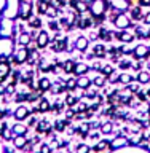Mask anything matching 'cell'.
Instances as JSON below:
<instances>
[{"label": "cell", "instance_id": "6da1fadb", "mask_svg": "<svg viewBox=\"0 0 150 153\" xmlns=\"http://www.w3.org/2000/svg\"><path fill=\"white\" fill-rule=\"evenodd\" d=\"M18 35L19 32L16 30L14 19H10V18L0 19V40H14Z\"/></svg>", "mask_w": 150, "mask_h": 153}, {"label": "cell", "instance_id": "7a4b0ae2", "mask_svg": "<svg viewBox=\"0 0 150 153\" xmlns=\"http://www.w3.org/2000/svg\"><path fill=\"white\" fill-rule=\"evenodd\" d=\"M34 14V3L32 0H21L19 2V10H18V19L19 21H29Z\"/></svg>", "mask_w": 150, "mask_h": 153}, {"label": "cell", "instance_id": "3957f363", "mask_svg": "<svg viewBox=\"0 0 150 153\" xmlns=\"http://www.w3.org/2000/svg\"><path fill=\"white\" fill-rule=\"evenodd\" d=\"M131 57L134 61H149L150 59V45L147 43H139V45H134L133 54Z\"/></svg>", "mask_w": 150, "mask_h": 153}, {"label": "cell", "instance_id": "277c9868", "mask_svg": "<svg viewBox=\"0 0 150 153\" xmlns=\"http://www.w3.org/2000/svg\"><path fill=\"white\" fill-rule=\"evenodd\" d=\"M113 26L117 27L118 30H126V29L136 26V22L131 21V18H129L128 13H118V16L115 18V21H113Z\"/></svg>", "mask_w": 150, "mask_h": 153}, {"label": "cell", "instance_id": "5b68a950", "mask_svg": "<svg viewBox=\"0 0 150 153\" xmlns=\"http://www.w3.org/2000/svg\"><path fill=\"white\" fill-rule=\"evenodd\" d=\"M107 8H109L107 0H93V2H90L91 16H102L107 11Z\"/></svg>", "mask_w": 150, "mask_h": 153}, {"label": "cell", "instance_id": "8992f818", "mask_svg": "<svg viewBox=\"0 0 150 153\" xmlns=\"http://www.w3.org/2000/svg\"><path fill=\"white\" fill-rule=\"evenodd\" d=\"M34 129H35V132L40 134V136H46V134H50V132L54 131V129H53V123L50 121V120H46V118H40V120H38L37 126Z\"/></svg>", "mask_w": 150, "mask_h": 153}, {"label": "cell", "instance_id": "52a82bcc", "mask_svg": "<svg viewBox=\"0 0 150 153\" xmlns=\"http://www.w3.org/2000/svg\"><path fill=\"white\" fill-rule=\"evenodd\" d=\"M31 117V110H29L27 105H24V104H19L16 108H14V112H13V118L16 120V121H26V120Z\"/></svg>", "mask_w": 150, "mask_h": 153}, {"label": "cell", "instance_id": "ba28073f", "mask_svg": "<svg viewBox=\"0 0 150 153\" xmlns=\"http://www.w3.org/2000/svg\"><path fill=\"white\" fill-rule=\"evenodd\" d=\"M50 40H51L50 32L45 30V29H40V30H38V35H37V38H35V43H37L38 50H45V48H48V43H50Z\"/></svg>", "mask_w": 150, "mask_h": 153}, {"label": "cell", "instance_id": "9c48e42d", "mask_svg": "<svg viewBox=\"0 0 150 153\" xmlns=\"http://www.w3.org/2000/svg\"><path fill=\"white\" fill-rule=\"evenodd\" d=\"M90 38L88 37H85V35H78L74 40V46H75V50L77 51H80V53H86L88 51V48H90Z\"/></svg>", "mask_w": 150, "mask_h": 153}, {"label": "cell", "instance_id": "30bf717a", "mask_svg": "<svg viewBox=\"0 0 150 153\" xmlns=\"http://www.w3.org/2000/svg\"><path fill=\"white\" fill-rule=\"evenodd\" d=\"M109 8H113L120 13H126L129 10V2L128 0H107Z\"/></svg>", "mask_w": 150, "mask_h": 153}, {"label": "cell", "instance_id": "8fae6325", "mask_svg": "<svg viewBox=\"0 0 150 153\" xmlns=\"http://www.w3.org/2000/svg\"><path fill=\"white\" fill-rule=\"evenodd\" d=\"M69 7L78 14H83L86 11H90V3L86 2V0H74V2L69 3Z\"/></svg>", "mask_w": 150, "mask_h": 153}, {"label": "cell", "instance_id": "7c38bea8", "mask_svg": "<svg viewBox=\"0 0 150 153\" xmlns=\"http://www.w3.org/2000/svg\"><path fill=\"white\" fill-rule=\"evenodd\" d=\"M113 37L117 38V40H120L122 43H133L134 42V32L131 30H117V32H113Z\"/></svg>", "mask_w": 150, "mask_h": 153}, {"label": "cell", "instance_id": "4fadbf2b", "mask_svg": "<svg viewBox=\"0 0 150 153\" xmlns=\"http://www.w3.org/2000/svg\"><path fill=\"white\" fill-rule=\"evenodd\" d=\"M70 124H72V121L67 118H56L53 121V129H54V132L62 134V132H66L67 126H70Z\"/></svg>", "mask_w": 150, "mask_h": 153}, {"label": "cell", "instance_id": "5bb4252c", "mask_svg": "<svg viewBox=\"0 0 150 153\" xmlns=\"http://www.w3.org/2000/svg\"><path fill=\"white\" fill-rule=\"evenodd\" d=\"M129 145V139L126 136H115L112 140H110V148L112 150H120V148Z\"/></svg>", "mask_w": 150, "mask_h": 153}, {"label": "cell", "instance_id": "9a60e30c", "mask_svg": "<svg viewBox=\"0 0 150 153\" xmlns=\"http://www.w3.org/2000/svg\"><path fill=\"white\" fill-rule=\"evenodd\" d=\"M14 59H16V64L18 65H22L27 62V57H29V51L26 50V46H19L18 50H14Z\"/></svg>", "mask_w": 150, "mask_h": 153}, {"label": "cell", "instance_id": "2e32d148", "mask_svg": "<svg viewBox=\"0 0 150 153\" xmlns=\"http://www.w3.org/2000/svg\"><path fill=\"white\" fill-rule=\"evenodd\" d=\"M90 72H91V65H88L85 61H77L75 62V69H74V75L75 76L88 75Z\"/></svg>", "mask_w": 150, "mask_h": 153}, {"label": "cell", "instance_id": "e0dca14e", "mask_svg": "<svg viewBox=\"0 0 150 153\" xmlns=\"http://www.w3.org/2000/svg\"><path fill=\"white\" fill-rule=\"evenodd\" d=\"M133 32L134 37L139 38V40H149V27L144 26V24H136Z\"/></svg>", "mask_w": 150, "mask_h": 153}, {"label": "cell", "instance_id": "ac0fdd59", "mask_svg": "<svg viewBox=\"0 0 150 153\" xmlns=\"http://www.w3.org/2000/svg\"><path fill=\"white\" fill-rule=\"evenodd\" d=\"M129 14V18H131V21L133 22H139V21H142V18H144V14H142V10L141 7H129V10L126 11Z\"/></svg>", "mask_w": 150, "mask_h": 153}, {"label": "cell", "instance_id": "d6986e66", "mask_svg": "<svg viewBox=\"0 0 150 153\" xmlns=\"http://www.w3.org/2000/svg\"><path fill=\"white\" fill-rule=\"evenodd\" d=\"M91 86H93V80L90 78V76H86V75H81V76H77V88L78 89H90Z\"/></svg>", "mask_w": 150, "mask_h": 153}, {"label": "cell", "instance_id": "ffe728a7", "mask_svg": "<svg viewBox=\"0 0 150 153\" xmlns=\"http://www.w3.org/2000/svg\"><path fill=\"white\" fill-rule=\"evenodd\" d=\"M11 131L14 132V136H26L27 131H29V128H27V124H26V123L16 121V123H13V124H11Z\"/></svg>", "mask_w": 150, "mask_h": 153}, {"label": "cell", "instance_id": "44dd1931", "mask_svg": "<svg viewBox=\"0 0 150 153\" xmlns=\"http://www.w3.org/2000/svg\"><path fill=\"white\" fill-rule=\"evenodd\" d=\"M107 148H110V140H107V139H99L96 142V145L91 147V153H101V152L107 150Z\"/></svg>", "mask_w": 150, "mask_h": 153}, {"label": "cell", "instance_id": "7402d4cb", "mask_svg": "<svg viewBox=\"0 0 150 153\" xmlns=\"http://www.w3.org/2000/svg\"><path fill=\"white\" fill-rule=\"evenodd\" d=\"M91 51L94 53L96 59H99V61H101V59H105V57H107V51H105V45H104V43H96Z\"/></svg>", "mask_w": 150, "mask_h": 153}, {"label": "cell", "instance_id": "603a6c76", "mask_svg": "<svg viewBox=\"0 0 150 153\" xmlns=\"http://www.w3.org/2000/svg\"><path fill=\"white\" fill-rule=\"evenodd\" d=\"M51 83H53V81L50 80V76L43 75V76L38 78V89H40L42 93H48L50 88H51Z\"/></svg>", "mask_w": 150, "mask_h": 153}, {"label": "cell", "instance_id": "cb8c5ba5", "mask_svg": "<svg viewBox=\"0 0 150 153\" xmlns=\"http://www.w3.org/2000/svg\"><path fill=\"white\" fill-rule=\"evenodd\" d=\"M29 88H26V89H21V91H16V94H14V97H13V100L16 104H27V96H29Z\"/></svg>", "mask_w": 150, "mask_h": 153}, {"label": "cell", "instance_id": "d4e9b609", "mask_svg": "<svg viewBox=\"0 0 150 153\" xmlns=\"http://www.w3.org/2000/svg\"><path fill=\"white\" fill-rule=\"evenodd\" d=\"M11 143H13V147L16 148L18 152H22L24 147H26V143H27V139H26V136H14Z\"/></svg>", "mask_w": 150, "mask_h": 153}, {"label": "cell", "instance_id": "484cf974", "mask_svg": "<svg viewBox=\"0 0 150 153\" xmlns=\"http://www.w3.org/2000/svg\"><path fill=\"white\" fill-rule=\"evenodd\" d=\"M134 80H136L139 85H149V83H150V72H149V70L137 72V75L134 76Z\"/></svg>", "mask_w": 150, "mask_h": 153}, {"label": "cell", "instance_id": "4316f807", "mask_svg": "<svg viewBox=\"0 0 150 153\" xmlns=\"http://www.w3.org/2000/svg\"><path fill=\"white\" fill-rule=\"evenodd\" d=\"M91 80H93V86L96 89H102L104 86H107V76H104L102 74H98L94 78H91Z\"/></svg>", "mask_w": 150, "mask_h": 153}, {"label": "cell", "instance_id": "83f0119b", "mask_svg": "<svg viewBox=\"0 0 150 153\" xmlns=\"http://www.w3.org/2000/svg\"><path fill=\"white\" fill-rule=\"evenodd\" d=\"M37 105H38V110H40V113H48V112H51V102H50V99L48 97H43L37 102Z\"/></svg>", "mask_w": 150, "mask_h": 153}, {"label": "cell", "instance_id": "f1b7e54d", "mask_svg": "<svg viewBox=\"0 0 150 153\" xmlns=\"http://www.w3.org/2000/svg\"><path fill=\"white\" fill-rule=\"evenodd\" d=\"M31 42H32V38H31V33H29L27 30H26V32H21V33L16 37L18 46H27Z\"/></svg>", "mask_w": 150, "mask_h": 153}, {"label": "cell", "instance_id": "f546056e", "mask_svg": "<svg viewBox=\"0 0 150 153\" xmlns=\"http://www.w3.org/2000/svg\"><path fill=\"white\" fill-rule=\"evenodd\" d=\"M75 59H72V57H69V59H66L64 62H62V72L67 75H72L74 74V69H75Z\"/></svg>", "mask_w": 150, "mask_h": 153}, {"label": "cell", "instance_id": "4dcf8cb0", "mask_svg": "<svg viewBox=\"0 0 150 153\" xmlns=\"http://www.w3.org/2000/svg\"><path fill=\"white\" fill-rule=\"evenodd\" d=\"M64 110H66V104H64V100H61L57 99L56 102H51V113H56V115H62L64 113Z\"/></svg>", "mask_w": 150, "mask_h": 153}, {"label": "cell", "instance_id": "1f68e13d", "mask_svg": "<svg viewBox=\"0 0 150 153\" xmlns=\"http://www.w3.org/2000/svg\"><path fill=\"white\" fill-rule=\"evenodd\" d=\"M113 128H115V124L112 121H104V123H101L99 131L104 136H110V134H113Z\"/></svg>", "mask_w": 150, "mask_h": 153}, {"label": "cell", "instance_id": "d6a6232c", "mask_svg": "<svg viewBox=\"0 0 150 153\" xmlns=\"http://www.w3.org/2000/svg\"><path fill=\"white\" fill-rule=\"evenodd\" d=\"M78 97L72 93V91H69V93H66L64 96V104H66V107H74V105H77V102H78Z\"/></svg>", "mask_w": 150, "mask_h": 153}, {"label": "cell", "instance_id": "836d02e7", "mask_svg": "<svg viewBox=\"0 0 150 153\" xmlns=\"http://www.w3.org/2000/svg\"><path fill=\"white\" fill-rule=\"evenodd\" d=\"M27 22H29V27H31V29H37V30H40L42 26H43L42 18H40V16H34V14H32L31 18H29Z\"/></svg>", "mask_w": 150, "mask_h": 153}, {"label": "cell", "instance_id": "e575fe53", "mask_svg": "<svg viewBox=\"0 0 150 153\" xmlns=\"http://www.w3.org/2000/svg\"><path fill=\"white\" fill-rule=\"evenodd\" d=\"M14 137V132L11 131V126H8L7 129H3L2 134H0V139H2L3 142H11Z\"/></svg>", "mask_w": 150, "mask_h": 153}, {"label": "cell", "instance_id": "d590c367", "mask_svg": "<svg viewBox=\"0 0 150 153\" xmlns=\"http://www.w3.org/2000/svg\"><path fill=\"white\" fill-rule=\"evenodd\" d=\"M131 64H133V59L123 56L122 59H120V62H118V69L120 70H129V69H131Z\"/></svg>", "mask_w": 150, "mask_h": 153}, {"label": "cell", "instance_id": "8d00e7d4", "mask_svg": "<svg viewBox=\"0 0 150 153\" xmlns=\"http://www.w3.org/2000/svg\"><path fill=\"white\" fill-rule=\"evenodd\" d=\"M48 7H50V2H48V0H37V13L38 14H45Z\"/></svg>", "mask_w": 150, "mask_h": 153}, {"label": "cell", "instance_id": "74e56055", "mask_svg": "<svg viewBox=\"0 0 150 153\" xmlns=\"http://www.w3.org/2000/svg\"><path fill=\"white\" fill-rule=\"evenodd\" d=\"M88 105L90 104H86L83 99H80L78 102H77V105H74L72 108L75 110V113H80V112H86V110H88Z\"/></svg>", "mask_w": 150, "mask_h": 153}, {"label": "cell", "instance_id": "f35d334b", "mask_svg": "<svg viewBox=\"0 0 150 153\" xmlns=\"http://www.w3.org/2000/svg\"><path fill=\"white\" fill-rule=\"evenodd\" d=\"M131 81H134V76H133V75L126 74V72H123V74H120V85L126 86V85H129V83H131Z\"/></svg>", "mask_w": 150, "mask_h": 153}, {"label": "cell", "instance_id": "ab89813d", "mask_svg": "<svg viewBox=\"0 0 150 153\" xmlns=\"http://www.w3.org/2000/svg\"><path fill=\"white\" fill-rule=\"evenodd\" d=\"M66 86H67V93L69 91H75L77 88V76H70V78H66Z\"/></svg>", "mask_w": 150, "mask_h": 153}, {"label": "cell", "instance_id": "60d3db41", "mask_svg": "<svg viewBox=\"0 0 150 153\" xmlns=\"http://www.w3.org/2000/svg\"><path fill=\"white\" fill-rule=\"evenodd\" d=\"M90 152H91V147L85 142H80L75 145V153H90Z\"/></svg>", "mask_w": 150, "mask_h": 153}, {"label": "cell", "instance_id": "b9f144b4", "mask_svg": "<svg viewBox=\"0 0 150 153\" xmlns=\"http://www.w3.org/2000/svg\"><path fill=\"white\" fill-rule=\"evenodd\" d=\"M113 72H115L113 64H104V65H102V70H101V74H102L104 76H110Z\"/></svg>", "mask_w": 150, "mask_h": 153}, {"label": "cell", "instance_id": "7bdbcfd3", "mask_svg": "<svg viewBox=\"0 0 150 153\" xmlns=\"http://www.w3.org/2000/svg\"><path fill=\"white\" fill-rule=\"evenodd\" d=\"M38 153H54V150L51 148V145L48 142H42L38 145Z\"/></svg>", "mask_w": 150, "mask_h": 153}, {"label": "cell", "instance_id": "ee69618b", "mask_svg": "<svg viewBox=\"0 0 150 153\" xmlns=\"http://www.w3.org/2000/svg\"><path fill=\"white\" fill-rule=\"evenodd\" d=\"M98 93L99 91L98 89H86V91H83V99H91V100H94L96 99V96H98Z\"/></svg>", "mask_w": 150, "mask_h": 153}, {"label": "cell", "instance_id": "f6af8a7d", "mask_svg": "<svg viewBox=\"0 0 150 153\" xmlns=\"http://www.w3.org/2000/svg\"><path fill=\"white\" fill-rule=\"evenodd\" d=\"M24 123L27 124V128H29V129H34V128L37 126V123H38V118H37V115H31V117H29V118H27Z\"/></svg>", "mask_w": 150, "mask_h": 153}, {"label": "cell", "instance_id": "bcb514c9", "mask_svg": "<svg viewBox=\"0 0 150 153\" xmlns=\"http://www.w3.org/2000/svg\"><path fill=\"white\" fill-rule=\"evenodd\" d=\"M134 97H136L139 102H149V97H147V94H146V91L144 89H139L134 93Z\"/></svg>", "mask_w": 150, "mask_h": 153}, {"label": "cell", "instance_id": "7dc6e473", "mask_svg": "<svg viewBox=\"0 0 150 153\" xmlns=\"http://www.w3.org/2000/svg\"><path fill=\"white\" fill-rule=\"evenodd\" d=\"M120 83V74H117V72H113L110 76H107V85L113 86V85H118Z\"/></svg>", "mask_w": 150, "mask_h": 153}, {"label": "cell", "instance_id": "c3c4849f", "mask_svg": "<svg viewBox=\"0 0 150 153\" xmlns=\"http://www.w3.org/2000/svg\"><path fill=\"white\" fill-rule=\"evenodd\" d=\"M48 29H50L51 32H57V30H61L59 22H57L56 19H48Z\"/></svg>", "mask_w": 150, "mask_h": 153}, {"label": "cell", "instance_id": "681fc988", "mask_svg": "<svg viewBox=\"0 0 150 153\" xmlns=\"http://www.w3.org/2000/svg\"><path fill=\"white\" fill-rule=\"evenodd\" d=\"M45 16H48V19H56L57 18V8H54V7H48V10H46V13H45Z\"/></svg>", "mask_w": 150, "mask_h": 153}, {"label": "cell", "instance_id": "f907efd6", "mask_svg": "<svg viewBox=\"0 0 150 153\" xmlns=\"http://www.w3.org/2000/svg\"><path fill=\"white\" fill-rule=\"evenodd\" d=\"M102 62H101L99 59H94V62L91 64V70L96 72V74H101V70H102Z\"/></svg>", "mask_w": 150, "mask_h": 153}, {"label": "cell", "instance_id": "816d5d0a", "mask_svg": "<svg viewBox=\"0 0 150 153\" xmlns=\"http://www.w3.org/2000/svg\"><path fill=\"white\" fill-rule=\"evenodd\" d=\"M144 62H146V61H133L131 69H133L134 72H141V70H144Z\"/></svg>", "mask_w": 150, "mask_h": 153}, {"label": "cell", "instance_id": "f5cc1de1", "mask_svg": "<svg viewBox=\"0 0 150 153\" xmlns=\"http://www.w3.org/2000/svg\"><path fill=\"white\" fill-rule=\"evenodd\" d=\"M64 118H67V120H75V110L72 108V107H67L66 110H64Z\"/></svg>", "mask_w": 150, "mask_h": 153}, {"label": "cell", "instance_id": "db71d44e", "mask_svg": "<svg viewBox=\"0 0 150 153\" xmlns=\"http://www.w3.org/2000/svg\"><path fill=\"white\" fill-rule=\"evenodd\" d=\"M139 86H141V85H139L137 81L134 80V81H131V83H129V85H126V89H128V91H131V93L134 94V93H136V91H139V89H141V88H139Z\"/></svg>", "mask_w": 150, "mask_h": 153}, {"label": "cell", "instance_id": "11a10c76", "mask_svg": "<svg viewBox=\"0 0 150 153\" xmlns=\"http://www.w3.org/2000/svg\"><path fill=\"white\" fill-rule=\"evenodd\" d=\"M22 152L24 153H34V152H35V145H34L31 140H27V143H26V147H24Z\"/></svg>", "mask_w": 150, "mask_h": 153}, {"label": "cell", "instance_id": "9f6ffc18", "mask_svg": "<svg viewBox=\"0 0 150 153\" xmlns=\"http://www.w3.org/2000/svg\"><path fill=\"white\" fill-rule=\"evenodd\" d=\"M26 50L29 51V53H35V51H38V46H37V43H35V40H32L29 45L26 46Z\"/></svg>", "mask_w": 150, "mask_h": 153}, {"label": "cell", "instance_id": "6f0895ef", "mask_svg": "<svg viewBox=\"0 0 150 153\" xmlns=\"http://www.w3.org/2000/svg\"><path fill=\"white\" fill-rule=\"evenodd\" d=\"M57 140V136H56V132L53 131L50 134H46V142H56Z\"/></svg>", "mask_w": 150, "mask_h": 153}, {"label": "cell", "instance_id": "680465c9", "mask_svg": "<svg viewBox=\"0 0 150 153\" xmlns=\"http://www.w3.org/2000/svg\"><path fill=\"white\" fill-rule=\"evenodd\" d=\"M88 123H90V129H91V131H96V129L99 131V128H101L99 121H88Z\"/></svg>", "mask_w": 150, "mask_h": 153}, {"label": "cell", "instance_id": "91938a15", "mask_svg": "<svg viewBox=\"0 0 150 153\" xmlns=\"http://www.w3.org/2000/svg\"><path fill=\"white\" fill-rule=\"evenodd\" d=\"M88 139H91V140H96L98 142L99 139H101V131H98V132H90V137Z\"/></svg>", "mask_w": 150, "mask_h": 153}, {"label": "cell", "instance_id": "94428289", "mask_svg": "<svg viewBox=\"0 0 150 153\" xmlns=\"http://www.w3.org/2000/svg\"><path fill=\"white\" fill-rule=\"evenodd\" d=\"M16 152H18V150L13 147V143H11V147H10V145H5V153H16Z\"/></svg>", "mask_w": 150, "mask_h": 153}, {"label": "cell", "instance_id": "6125c7cd", "mask_svg": "<svg viewBox=\"0 0 150 153\" xmlns=\"http://www.w3.org/2000/svg\"><path fill=\"white\" fill-rule=\"evenodd\" d=\"M85 59H88V61H94V59H96V56H94V53H93V51H90V53H86V54H85Z\"/></svg>", "mask_w": 150, "mask_h": 153}, {"label": "cell", "instance_id": "be15d7a7", "mask_svg": "<svg viewBox=\"0 0 150 153\" xmlns=\"http://www.w3.org/2000/svg\"><path fill=\"white\" fill-rule=\"evenodd\" d=\"M0 153H5V143L2 139H0Z\"/></svg>", "mask_w": 150, "mask_h": 153}, {"label": "cell", "instance_id": "e7e4bbea", "mask_svg": "<svg viewBox=\"0 0 150 153\" xmlns=\"http://www.w3.org/2000/svg\"><path fill=\"white\" fill-rule=\"evenodd\" d=\"M64 2H66V3H67V5H69V3H70V2H74V0H64Z\"/></svg>", "mask_w": 150, "mask_h": 153}, {"label": "cell", "instance_id": "03108f58", "mask_svg": "<svg viewBox=\"0 0 150 153\" xmlns=\"http://www.w3.org/2000/svg\"><path fill=\"white\" fill-rule=\"evenodd\" d=\"M86 2H88V3H90V2H93V0H86Z\"/></svg>", "mask_w": 150, "mask_h": 153}, {"label": "cell", "instance_id": "003e7915", "mask_svg": "<svg viewBox=\"0 0 150 153\" xmlns=\"http://www.w3.org/2000/svg\"><path fill=\"white\" fill-rule=\"evenodd\" d=\"M16 153H24V152H16Z\"/></svg>", "mask_w": 150, "mask_h": 153}]
</instances>
